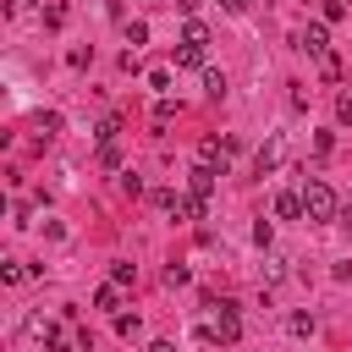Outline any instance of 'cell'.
Segmentation results:
<instances>
[{
  "mask_svg": "<svg viewBox=\"0 0 352 352\" xmlns=\"http://www.w3.org/2000/svg\"><path fill=\"white\" fill-rule=\"evenodd\" d=\"M336 209H341V204H336V187L314 176V182L302 187V220H336Z\"/></svg>",
  "mask_w": 352,
  "mask_h": 352,
  "instance_id": "1",
  "label": "cell"
},
{
  "mask_svg": "<svg viewBox=\"0 0 352 352\" xmlns=\"http://www.w3.org/2000/svg\"><path fill=\"white\" fill-rule=\"evenodd\" d=\"M99 165H104V170H121V148H116V143H99Z\"/></svg>",
  "mask_w": 352,
  "mask_h": 352,
  "instance_id": "16",
  "label": "cell"
},
{
  "mask_svg": "<svg viewBox=\"0 0 352 352\" xmlns=\"http://www.w3.org/2000/svg\"><path fill=\"white\" fill-rule=\"evenodd\" d=\"M198 165H204V170H214V176H226V170H231V143L204 138V143H198Z\"/></svg>",
  "mask_w": 352,
  "mask_h": 352,
  "instance_id": "3",
  "label": "cell"
},
{
  "mask_svg": "<svg viewBox=\"0 0 352 352\" xmlns=\"http://www.w3.org/2000/svg\"><path fill=\"white\" fill-rule=\"evenodd\" d=\"M126 44H132V50L148 44V22H126Z\"/></svg>",
  "mask_w": 352,
  "mask_h": 352,
  "instance_id": "22",
  "label": "cell"
},
{
  "mask_svg": "<svg viewBox=\"0 0 352 352\" xmlns=\"http://www.w3.org/2000/svg\"><path fill=\"white\" fill-rule=\"evenodd\" d=\"M297 50H308V55L324 66V60H330V33H324V22H308V28L297 33Z\"/></svg>",
  "mask_w": 352,
  "mask_h": 352,
  "instance_id": "4",
  "label": "cell"
},
{
  "mask_svg": "<svg viewBox=\"0 0 352 352\" xmlns=\"http://www.w3.org/2000/svg\"><path fill=\"white\" fill-rule=\"evenodd\" d=\"M94 308H110V314H116V308H121V286H99V292H94Z\"/></svg>",
  "mask_w": 352,
  "mask_h": 352,
  "instance_id": "12",
  "label": "cell"
},
{
  "mask_svg": "<svg viewBox=\"0 0 352 352\" xmlns=\"http://www.w3.org/2000/svg\"><path fill=\"white\" fill-rule=\"evenodd\" d=\"M187 187H192V198H209V192H214V170H204V165H192V176H187Z\"/></svg>",
  "mask_w": 352,
  "mask_h": 352,
  "instance_id": "9",
  "label": "cell"
},
{
  "mask_svg": "<svg viewBox=\"0 0 352 352\" xmlns=\"http://www.w3.org/2000/svg\"><path fill=\"white\" fill-rule=\"evenodd\" d=\"M204 94H209V99H220V94H226V77H220V72H214V66H209V72H204Z\"/></svg>",
  "mask_w": 352,
  "mask_h": 352,
  "instance_id": "15",
  "label": "cell"
},
{
  "mask_svg": "<svg viewBox=\"0 0 352 352\" xmlns=\"http://www.w3.org/2000/svg\"><path fill=\"white\" fill-rule=\"evenodd\" d=\"M66 22V6H44V28H60Z\"/></svg>",
  "mask_w": 352,
  "mask_h": 352,
  "instance_id": "25",
  "label": "cell"
},
{
  "mask_svg": "<svg viewBox=\"0 0 352 352\" xmlns=\"http://www.w3.org/2000/svg\"><path fill=\"white\" fill-rule=\"evenodd\" d=\"M341 220H346V226H352V209H346V214H341Z\"/></svg>",
  "mask_w": 352,
  "mask_h": 352,
  "instance_id": "29",
  "label": "cell"
},
{
  "mask_svg": "<svg viewBox=\"0 0 352 352\" xmlns=\"http://www.w3.org/2000/svg\"><path fill=\"white\" fill-rule=\"evenodd\" d=\"M138 330H143V319H138V314H116V336H126V341H132Z\"/></svg>",
  "mask_w": 352,
  "mask_h": 352,
  "instance_id": "14",
  "label": "cell"
},
{
  "mask_svg": "<svg viewBox=\"0 0 352 352\" xmlns=\"http://www.w3.org/2000/svg\"><path fill=\"white\" fill-rule=\"evenodd\" d=\"M319 16H324V22H341V16H346V0H319Z\"/></svg>",
  "mask_w": 352,
  "mask_h": 352,
  "instance_id": "21",
  "label": "cell"
},
{
  "mask_svg": "<svg viewBox=\"0 0 352 352\" xmlns=\"http://www.w3.org/2000/svg\"><path fill=\"white\" fill-rule=\"evenodd\" d=\"M138 280V264H110V286H132Z\"/></svg>",
  "mask_w": 352,
  "mask_h": 352,
  "instance_id": "13",
  "label": "cell"
},
{
  "mask_svg": "<svg viewBox=\"0 0 352 352\" xmlns=\"http://www.w3.org/2000/svg\"><path fill=\"white\" fill-rule=\"evenodd\" d=\"M182 44H209V28H204L198 16H187V28H182Z\"/></svg>",
  "mask_w": 352,
  "mask_h": 352,
  "instance_id": "11",
  "label": "cell"
},
{
  "mask_svg": "<svg viewBox=\"0 0 352 352\" xmlns=\"http://www.w3.org/2000/svg\"><path fill=\"white\" fill-rule=\"evenodd\" d=\"M336 121H352V94H341V99H336Z\"/></svg>",
  "mask_w": 352,
  "mask_h": 352,
  "instance_id": "26",
  "label": "cell"
},
{
  "mask_svg": "<svg viewBox=\"0 0 352 352\" xmlns=\"http://www.w3.org/2000/svg\"><path fill=\"white\" fill-rule=\"evenodd\" d=\"M121 192H126V198H143V176H138V170H121Z\"/></svg>",
  "mask_w": 352,
  "mask_h": 352,
  "instance_id": "17",
  "label": "cell"
},
{
  "mask_svg": "<svg viewBox=\"0 0 352 352\" xmlns=\"http://www.w3.org/2000/svg\"><path fill=\"white\" fill-rule=\"evenodd\" d=\"M170 121H176V104H170V99H160V104H154V116H148V126H154V132H165Z\"/></svg>",
  "mask_w": 352,
  "mask_h": 352,
  "instance_id": "10",
  "label": "cell"
},
{
  "mask_svg": "<svg viewBox=\"0 0 352 352\" xmlns=\"http://www.w3.org/2000/svg\"><path fill=\"white\" fill-rule=\"evenodd\" d=\"M176 66H187V72H209V66H204V44H176Z\"/></svg>",
  "mask_w": 352,
  "mask_h": 352,
  "instance_id": "7",
  "label": "cell"
},
{
  "mask_svg": "<svg viewBox=\"0 0 352 352\" xmlns=\"http://www.w3.org/2000/svg\"><path fill=\"white\" fill-rule=\"evenodd\" d=\"M38 132H44V138H55V132H60V116H55V110H44V116H38Z\"/></svg>",
  "mask_w": 352,
  "mask_h": 352,
  "instance_id": "23",
  "label": "cell"
},
{
  "mask_svg": "<svg viewBox=\"0 0 352 352\" xmlns=\"http://www.w3.org/2000/svg\"><path fill=\"white\" fill-rule=\"evenodd\" d=\"M154 204H160L165 214H176V209H182V192H170V187H160V192H154Z\"/></svg>",
  "mask_w": 352,
  "mask_h": 352,
  "instance_id": "18",
  "label": "cell"
},
{
  "mask_svg": "<svg viewBox=\"0 0 352 352\" xmlns=\"http://www.w3.org/2000/svg\"><path fill=\"white\" fill-rule=\"evenodd\" d=\"M148 352H176V346H170V341H154V346H148Z\"/></svg>",
  "mask_w": 352,
  "mask_h": 352,
  "instance_id": "27",
  "label": "cell"
},
{
  "mask_svg": "<svg viewBox=\"0 0 352 352\" xmlns=\"http://www.w3.org/2000/svg\"><path fill=\"white\" fill-rule=\"evenodd\" d=\"M214 6H226V11H242V0H214Z\"/></svg>",
  "mask_w": 352,
  "mask_h": 352,
  "instance_id": "28",
  "label": "cell"
},
{
  "mask_svg": "<svg viewBox=\"0 0 352 352\" xmlns=\"http://www.w3.org/2000/svg\"><path fill=\"white\" fill-rule=\"evenodd\" d=\"M28 330H33V336H44V346H50V352H72V336H66L60 324H50V319H28Z\"/></svg>",
  "mask_w": 352,
  "mask_h": 352,
  "instance_id": "6",
  "label": "cell"
},
{
  "mask_svg": "<svg viewBox=\"0 0 352 352\" xmlns=\"http://www.w3.org/2000/svg\"><path fill=\"white\" fill-rule=\"evenodd\" d=\"M214 308V324L204 330V341H236L242 336V319H236V302H209Z\"/></svg>",
  "mask_w": 352,
  "mask_h": 352,
  "instance_id": "2",
  "label": "cell"
},
{
  "mask_svg": "<svg viewBox=\"0 0 352 352\" xmlns=\"http://www.w3.org/2000/svg\"><path fill=\"white\" fill-rule=\"evenodd\" d=\"M187 280H192L187 264H165V286H187Z\"/></svg>",
  "mask_w": 352,
  "mask_h": 352,
  "instance_id": "19",
  "label": "cell"
},
{
  "mask_svg": "<svg viewBox=\"0 0 352 352\" xmlns=\"http://www.w3.org/2000/svg\"><path fill=\"white\" fill-rule=\"evenodd\" d=\"M275 214L280 220H302V192H275Z\"/></svg>",
  "mask_w": 352,
  "mask_h": 352,
  "instance_id": "8",
  "label": "cell"
},
{
  "mask_svg": "<svg viewBox=\"0 0 352 352\" xmlns=\"http://www.w3.org/2000/svg\"><path fill=\"white\" fill-rule=\"evenodd\" d=\"M286 160V143H280V132H270L264 143H258V154H253V165H258V176H270L275 165Z\"/></svg>",
  "mask_w": 352,
  "mask_h": 352,
  "instance_id": "5",
  "label": "cell"
},
{
  "mask_svg": "<svg viewBox=\"0 0 352 352\" xmlns=\"http://www.w3.org/2000/svg\"><path fill=\"white\" fill-rule=\"evenodd\" d=\"M0 280H6V286H16V280H22V264H16V258H6V264H0Z\"/></svg>",
  "mask_w": 352,
  "mask_h": 352,
  "instance_id": "24",
  "label": "cell"
},
{
  "mask_svg": "<svg viewBox=\"0 0 352 352\" xmlns=\"http://www.w3.org/2000/svg\"><path fill=\"white\" fill-rule=\"evenodd\" d=\"M286 330H292V336H314V314H292Z\"/></svg>",
  "mask_w": 352,
  "mask_h": 352,
  "instance_id": "20",
  "label": "cell"
}]
</instances>
